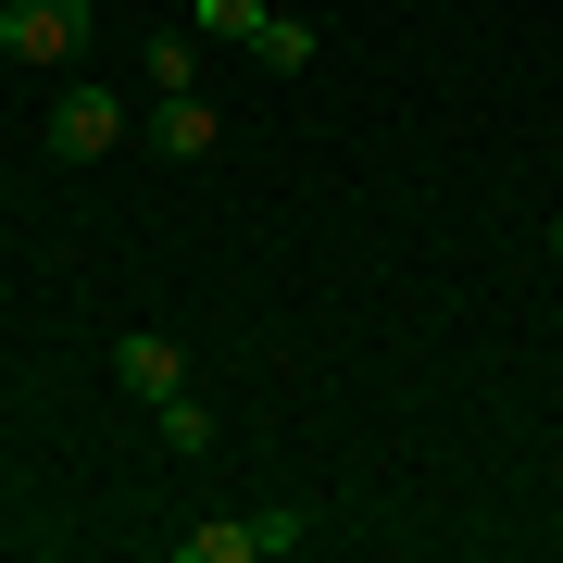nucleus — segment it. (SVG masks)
<instances>
[{
    "label": "nucleus",
    "mask_w": 563,
    "mask_h": 563,
    "mask_svg": "<svg viewBox=\"0 0 563 563\" xmlns=\"http://www.w3.org/2000/svg\"><path fill=\"white\" fill-rule=\"evenodd\" d=\"M88 0H0V63H25V76H76L88 63Z\"/></svg>",
    "instance_id": "nucleus-1"
},
{
    "label": "nucleus",
    "mask_w": 563,
    "mask_h": 563,
    "mask_svg": "<svg viewBox=\"0 0 563 563\" xmlns=\"http://www.w3.org/2000/svg\"><path fill=\"white\" fill-rule=\"evenodd\" d=\"M38 139H51L63 163H101V151H125V139H139V113H125L101 76H63V88H51V125H38Z\"/></svg>",
    "instance_id": "nucleus-2"
},
{
    "label": "nucleus",
    "mask_w": 563,
    "mask_h": 563,
    "mask_svg": "<svg viewBox=\"0 0 563 563\" xmlns=\"http://www.w3.org/2000/svg\"><path fill=\"white\" fill-rule=\"evenodd\" d=\"M313 526L301 514H213V526H176V563H288Z\"/></svg>",
    "instance_id": "nucleus-3"
},
{
    "label": "nucleus",
    "mask_w": 563,
    "mask_h": 563,
    "mask_svg": "<svg viewBox=\"0 0 563 563\" xmlns=\"http://www.w3.org/2000/svg\"><path fill=\"white\" fill-rule=\"evenodd\" d=\"M113 376H125V401H176V388H188V351L176 339H163V325H125V339H113Z\"/></svg>",
    "instance_id": "nucleus-4"
},
{
    "label": "nucleus",
    "mask_w": 563,
    "mask_h": 563,
    "mask_svg": "<svg viewBox=\"0 0 563 563\" xmlns=\"http://www.w3.org/2000/svg\"><path fill=\"white\" fill-rule=\"evenodd\" d=\"M151 139H163V163H201V151L225 139V113L201 101V88H188V101H151Z\"/></svg>",
    "instance_id": "nucleus-5"
},
{
    "label": "nucleus",
    "mask_w": 563,
    "mask_h": 563,
    "mask_svg": "<svg viewBox=\"0 0 563 563\" xmlns=\"http://www.w3.org/2000/svg\"><path fill=\"white\" fill-rule=\"evenodd\" d=\"M313 51H325V38H313L301 13H263V38H251V63H263V76H313Z\"/></svg>",
    "instance_id": "nucleus-6"
},
{
    "label": "nucleus",
    "mask_w": 563,
    "mask_h": 563,
    "mask_svg": "<svg viewBox=\"0 0 563 563\" xmlns=\"http://www.w3.org/2000/svg\"><path fill=\"white\" fill-rule=\"evenodd\" d=\"M139 76H151V101H188V88H201V38H176V25H163Z\"/></svg>",
    "instance_id": "nucleus-7"
},
{
    "label": "nucleus",
    "mask_w": 563,
    "mask_h": 563,
    "mask_svg": "<svg viewBox=\"0 0 563 563\" xmlns=\"http://www.w3.org/2000/svg\"><path fill=\"white\" fill-rule=\"evenodd\" d=\"M263 13H276V0H188V25H201V38H263Z\"/></svg>",
    "instance_id": "nucleus-8"
},
{
    "label": "nucleus",
    "mask_w": 563,
    "mask_h": 563,
    "mask_svg": "<svg viewBox=\"0 0 563 563\" xmlns=\"http://www.w3.org/2000/svg\"><path fill=\"white\" fill-rule=\"evenodd\" d=\"M163 451H213V413L188 401V388H176V401H163Z\"/></svg>",
    "instance_id": "nucleus-9"
},
{
    "label": "nucleus",
    "mask_w": 563,
    "mask_h": 563,
    "mask_svg": "<svg viewBox=\"0 0 563 563\" xmlns=\"http://www.w3.org/2000/svg\"><path fill=\"white\" fill-rule=\"evenodd\" d=\"M551 251H563V225H551Z\"/></svg>",
    "instance_id": "nucleus-10"
}]
</instances>
